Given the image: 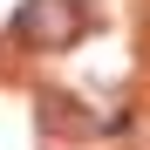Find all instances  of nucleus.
Here are the masks:
<instances>
[{
  "mask_svg": "<svg viewBox=\"0 0 150 150\" xmlns=\"http://www.w3.org/2000/svg\"><path fill=\"white\" fill-rule=\"evenodd\" d=\"M41 123L48 130H89V116L68 103V96H41Z\"/></svg>",
  "mask_w": 150,
  "mask_h": 150,
  "instance_id": "obj_2",
  "label": "nucleus"
},
{
  "mask_svg": "<svg viewBox=\"0 0 150 150\" xmlns=\"http://www.w3.org/2000/svg\"><path fill=\"white\" fill-rule=\"evenodd\" d=\"M7 34L28 41V48H75L89 34V7L82 0H21L14 21H7Z\"/></svg>",
  "mask_w": 150,
  "mask_h": 150,
  "instance_id": "obj_1",
  "label": "nucleus"
}]
</instances>
